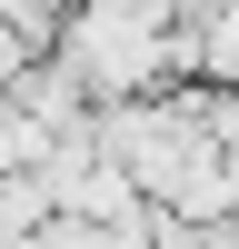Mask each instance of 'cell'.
<instances>
[{"instance_id": "obj_1", "label": "cell", "mask_w": 239, "mask_h": 249, "mask_svg": "<svg viewBox=\"0 0 239 249\" xmlns=\"http://www.w3.org/2000/svg\"><path fill=\"white\" fill-rule=\"evenodd\" d=\"M10 100H20V110L40 120V130H80V120L100 110V100L80 90V70H70V60H60V50H30V70L10 80Z\"/></svg>"}, {"instance_id": "obj_2", "label": "cell", "mask_w": 239, "mask_h": 249, "mask_svg": "<svg viewBox=\"0 0 239 249\" xmlns=\"http://www.w3.org/2000/svg\"><path fill=\"white\" fill-rule=\"evenodd\" d=\"M50 140H60V130H40L20 100H0V179H10V170H40V160H50Z\"/></svg>"}, {"instance_id": "obj_3", "label": "cell", "mask_w": 239, "mask_h": 249, "mask_svg": "<svg viewBox=\"0 0 239 249\" xmlns=\"http://www.w3.org/2000/svg\"><path fill=\"white\" fill-rule=\"evenodd\" d=\"M30 50H50V40H30L10 10H0V100H10V80H20V70H30Z\"/></svg>"}, {"instance_id": "obj_4", "label": "cell", "mask_w": 239, "mask_h": 249, "mask_svg": "<svg viewBox=\"0 0 239 249\" xmlns=\"http://www.w3.org/2000/svg\"><path fill=\"white\" fill-rule=\"evenodd\" d=\"M219 160H229V190H239V140H219Z\"/></svg>"}]
</instances>
